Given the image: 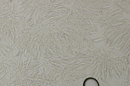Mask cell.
Masks as SVG:
<instances>
[{
	"mask_svg": "<svg viewBox=\"0 0 130 86\" xmlns=\"http://www.w3.org/2000/svg\"><path fill=\"white\" fill-rule=\"evenodd\" d=\"M83 86H100L99 82L96 79L92 77L86 79L83 82Z\"/></svg>",
	"mask_w": 130,
	"mask_h": 86,
	"instance_id": "cell-1",
	"label": "cell"
}]
</instances>
